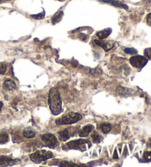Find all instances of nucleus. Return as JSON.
Here are the masks:
<instances>
[{
  "label": "nucleus",
  "mask_w": 151,
  "mask_h": 167,
  "mask_svg": "<svg viewBox=\"0 0 151 167\" xmlns=\"http://www.w3.org/2000/svg\"><path fill=\"white\" fill-rule=\"evenodd\" d=\"M2 107H3V102H0V111H1V110H2Z\"/></svg>",
  "instance_id": "nucleus-29"
},
{
  "label": "nucleus",
  "mask_w": 151,
  "mask_h": 167,
  "mask_svg": "<svg viewBox=\"0 0 151 167\" xmlns=\"http://www.w3.org/2000/svg\"><path fill=\"white\" fill-rule=\"evenodd\" d=\"M81 36H80V38H81L82 40H83V41H85L87 38V35H84V34H81Z\"/></svg>",
  "instance_id": "nucleus-27"
},
{
  "label": "nucleus",
  "mask_w": 151,
  "mask_h": 167,
  "mask_svg": "<svg viewBox=\"0 0 151 167\" xmlns=\"http://www.w3.org/2000/svg\"><path fill=\"white\" fill-rule=\"evenodd\" d=\"M58 136H59V139L62 141H66V140H68L69 139V132L68 130L67 129H64L60 130V132H58Z\"/></svg>",
  "instance_id": "nucleus-15"
},
{
  "label": "nucleus",
  "mask_w": 151,
  "mask_h": 167,
  "mask_svg": "<svg viewBox=\"0 0 151 167\" xmlns=\"http://www.w3.org/2000/svg\"><path fill=\"white\" fill-rule=\"evenodd\" d=\"M6 1H8V0H6Z\"/></svg>",
  "instance_id": "nucleus-31"
},
{
  "label": "nucleus",
  "mask_w": 151,
  "mask_h": 167,
  "mask_svg": "<svg viewBox=\"0 0 151 167\" xmlns=\"http://www.w3.org/2000/svg\"><path fill=\"white\" fill-rule=\"evenodd\" d=\"M30 16L35 19H43L45 16V12L43 11L42 13H38V14L36 15H31Z\"/></svg>",
  "instance_id": "nucleus-22"
},
{
  "label": "nucleus",
  "mask_w": 151,
  "mask_h": 167,
  "mask_svg": "<svg viewBox=\"0 0 151 167\" xmlns=\"http://www.w3.org/2000/svg\"><path fill=\"white\" fill-rule=\"evenodd\" d=\"M129 61H130V64L135 68H142L148 63V60L143 56L136 55L130 57Z\"/></svg>",
  "instance_id": "nucleus-6"
},
{
  "label": "nucleus",
  "mask_w": 151,
  "mask_h": 167,
  "mask_svg": "<svg viewBox=\"0 0 151 167\" xmlns=\"http://www.w3.org/2000/svg\"><path fill=\"white\" fill-rule=\"evenodd\" d=\"M144 158L147 161H151V152H145L144 154Z\"/></svg>",
  "instance_id": "nucleus-24"
},
{
  "label": "nucleus",
  "mask_w": 151,
  "mask_h": 167,
  "mask_svg": "<svg viewBox=\"0 0 151 167\" xmlns=\"http://www.w3.org/2000/svg\"><path fill=\"white\" fill-rule=\"evenodd\" d=\"M116 150H115V153H114V159H116V158H118V155H117V153H116Z\"/></svg>",
  "instance_id": "nucleus-28"
},
{
  "label": "nucleus",
  "mask_w": 151,
  "mask_h": 167,
  "mask_svg": "<svg viewBox=\"0 0 151 167\" xmlns=\"http://www.w3.org/2000/svg\"><path fill=\"white\" fill-rule=\"evenodd\" d=\"M53 157L52 152L46 150H38L30 155V160L35 164H41Z\"/></svg>",
  "instance_id": "nucleus-4"
},
{
  "label": "nucleus",
  "mask_w": 151,
  "mask_h": 167,
  "mask_svg": "<svg viewBox=\"0 0 151 167\" xmlns=\"http://www.w3.org/2000/svg\"><path fill=\"white\" fill-rule=\"evenodd\" d=\"M98 1H100V2H105V3H109V4H111V5H114V6L117 7V8H124V9H125V10L128 9V8H127V6L125 5V4L119 2V1H118V0H98Z\"/></svg>",
  "instance_id": "nucleus-8"
},
{
  "label": "nucleus",
  "mask_w": 151,
  "mask_h": 167,
  "mask_svg": "<svg viewBox=\"0 0 151 167\" xmlns=\"http://www.w3.org/2000/svg\"><path fill=\"white\" fill-rule=\"evenodd\" d=\"M124 52L129 55H134L137 53V50L134 49V48H125L124 50Z\"/></svg>",
  "instance_id": "nucleus-21"
},
{
  "label": "nucleus",
  "mask_w": 151,
  "mask_h": 167,
  "mask_svg": "<svg viewBox=\"0 0 151 167\" xmlns=\"http://www.w3.org/2000/svg\"><path fill=\"white\" fill-rule=\"evenodd\" d=\"M69 150H80L81 152L86 151L87 149L90 148L91 144L89 141L85 140V139H78V140L71 141L66 143L64 145Z\"/></svg>",
  "instance_id": "nucleus-3"
},
{
  "label": "nucleus",
  "mask_w": 151,
  "mask_h": 167,
  "mask_svg": "<svg viewBox=\"0 0 151 167\" xmlns=\"http://www.w3.org/2000/svg\"><path fill=\"white\" fill-rule=\"evenodd\" d=\"M60 166H78V164H74L72 162H69V161H62L59 164Z\"/></svg>",
  "instance_id": "nucleus-20"
},
{
  "label": "nucleus",
  "mask_w": 151,
  "mask_h": 167,
  "mask_svg": "<svg viewBox=\"0 0 151 167\" xmlns=\"http://www.w3.org/2000/svg\"><path fill=\"white\" fill-rule=\"evenodd\" d=\"M9 140V135L7 132H0V144H5Z\"/></svg>",
  "instance_id": "nucleus-18"
},
{
  "label": "nucleus",
  "mask_w": 151,
  "mask_h": 167,
  "mask_svg": "<svg viewBox=\"0 0 151 167\" xmlns=\"http://www.w3.org/2000/svg\"><path fill=\"white\" fill-rule=\"evenodd\" d=\"M35 134H36L35 131L31 127H27L23 130L22 132V135L27 139H33L35 136Z\"/></svg>",
  "instance_id": "nucleus-13"
},
{
  "label": "nucleus",
  "mask_w": 151,
  "mask_h": 167,
  "mask_svg": "<svg viewBox=\"0 0 151 167\" xmlns=\"http://www.w3.org/2000/svg\"><path fill=\"white\" fill-rule=\"evenodd\" d=\"M100 129L103 131V132L105 134L108 133L112 130V125L109 123H103L100 125Z\"/></svg>",
  "instance_id": "nucleus-16"
},
{
  "label": "nucleus",
  "mask_w": 151,
  "mask_h": 167,
  "mask_svg": "<svg viewBox=\"0 0 151 167\" xmlns=\"http://www.w3.org/2000/svg\"><path fill=\"white\" fill-rule=\"evenodd\" d=\"M145 55L148 58L151 59V48H148L145 50Z\"/></svg>",
  "instance_id": "nucleus-25"
},
{
  "label": "nucleus",
  "mask_w": 151,
  "mask_h": 167,
  "mask_svg": "<svg viewBox=\"0 0 151 167\" xmlns=\"http://www.w3.org/2000/svg\"><path fill=\"white\" fill-rule=\"evenodd\" d=\"M147 23L148 25L151 26V13H149L147 16Z\"/></svg>",
  "instance_id": "nucleus-26"
},
{
  "label": "nucleus",
  "mask_w": 151,
  "mask_h": 167,
  "mask_svg": "<svg viewBox=\"0 0 151 167\" xmlns=\"http://www.w3.org/2000/svg\"><path fill=\"white\" fill-rule=\"evenodd\" d=\"M91 137H92L93 141H94V143H100V142L103 140V136H101V135L97 133V132H93L92 135H91Z\"/></svg>",
  "instance_id": "nucleus-19"
},
{
  "label": "nucleus",
  "mask_w": 151,
  "mask_h": 167,
  "mask_svg": "<svg viewBox=\"0 0 151 167\" xmlns=\"http://www.w3.org/2000/svg\"><path fill=\"white\" fill-rule=\"evenodd\" d=\"M63 16H64V13L62 11H60L58 13H56L54 16H53V19H52V21L53 22V24H55V23L59 22V21L62 19Z\"/></svg>",
  "instance_id": "nucleus-17"
},
{
  "label": "nucleus",
  "mask_w": 151,
  "mask_h": 167,
  "mask_svg": "<svg viewBox=\"0 0 151 167\" xmlns=\"http://www.w3.org/2000/svg\"><path fill=\"white\" fill-rule=\"evenodd\" d=\"M7 70V66L4 63H0V75H3Z\"/></svg>",
  "instance_id": "nucleus-23"
},
{
  "label": "nucleus",
  "mask_w": 151,
  "mask_h": 167,
  "mask_svg": "<svg viewBox=\"0 0 151 167\" xmlns=\"http://www.w3.org/2000/svg\"><path fill=\"white\" fill-rule=\"evenodd\" d=\"M42 140L46 146H49L50 148H55L58 144L57 138H56L54 134H44L42 136Z\"/></svg>",
  "instance_id": "nucleus-5"
},
{
  "label": "nucleus",
  "mask_w": 151,
  "mask_h": 167,
  "mask_svg": "<svg viewBox=\"0 0 151 167\" xmlns=\"http://www.w3.org/2000/svg\"><path fill=\"white\" fill-rule=\"evenodd\" d=\"M94 43L98 45V46L103 48L106 52H108V50H111L114 46V45L113 43H111V42H105L102 40H94Z\"/></svg>",
  "instance_id": "nucleus-10"
},
{
  "label": "nucleus",
  "mask_w": 151,
  "mask_h": 167,
  "mask_svg": "<svg viewBox=\"0 0 151 167\" xmlns=\"http://www.w3.org/2000/svg\"><path fill=\"white\" fill-rule=\"evenodd\" d=\"M94 130V126L92 124H87V125L84 126L79 132V135L80 137H86L89 135L90 132H91Z\"/></svg>",
  "instance_id": "nucleus-11"
},
{
  "label": "nucleus",
  "mask_w": 151,
  "mask_h": 167,
  "mask_svg": "<svg viewBox=\"0 0 151 167\" xmlns=\"http://www.w3.org/2000/svg\"><path fill=\"white\" fill-rule=\"evenodd\" d=\"M48 104L52 113L55 116H57L62 110V100L60 98L59 91L56 88H53L49 90L48 97Z\"/></svg>",
  "instance_id": "nucleus-1"
},
{
  "label": "nucleus",
  "mask_w": 151,
  "mask_h": 167,
  "mask_svg": "<svg viewBox=\"0 0 151 167\" xmlns=\"http://www.w3.org/2000/svg\"><path fill=\"white\" fill-rule=\"evenodd\" d=\"M16 84L13 80L8 79L5 81L3 84V88L7 91H14L16 89Z\"/></svg>",
  "instance_id": "nucleus-9"
},
{
  "label": "nucleus",
  "mask_w": 151,
  "mask_h": 167,
  "mask_svg": "<svg viewBox=\"0 0 151 167\" xmlns=\"http://www.w3.org/2000/svg\"><path fill=\"white\" fill-rule=\"evenodd\" d=\"M19 162V160H13L10 157L5 155L0 156V166H13Z\"/></svg>",
  "instance_id": "nucleus-7"
},
{
  "label": "nucleus",
  "mask_w": 151,
  "mask_h": 167,
  "mask_svg": "<svg viewBox=\"0 0 151 167\" xmlns=\"http://www.w3.org/2000/svg\"><path fill=\"white\" fill-rule=\"evenodd\" d=\"M60 1H64V0H60Z\"/></svg>",
  "instance_id": "nucleus-30"
},
{
  "label": "nucleus",
  "mask_w": 151,
  "mask_h": 167,
  "mask_svg": "<svg viewBox=\"0 0 151 167\" xmlns=\"http://www.w3.org/2000/svg\"><path fill=\"white\" fill-rule=\"evenodd\" d=\"M116 92L121 97H128V96L131 95L132 94L133 91L132 90L129 89V88H127L125 87H122V86H119L116 89Z\"/></svg>",
  "instance_id": "nucleus-12"
},
{
  "label": "nucleus",
  "mask_w": 151,
  "mask_h": 167,
  "mask_svg": "<svg viewBox=\"0 0 151 167\" xmlns=\"http://www.w3.org/2000/svg\"><path fill=\"white\" fill-rule=\"evenodd\" d=\"M83 116L80 113H74V112H70L64 116L58 118L55 120L56 124L58 125H66V124H72L77 121L82 119Z\"/></svg>",
  "instance_id": "nucleus-2"
},
{
  "label": "nucleus",
  "mask_w": 151,
  "mask_h": 167,
  "mask_svg": "<svg viewBox=\"0 0 151 167\" xmlns=\"http://www.w3.org/2000/svg\"><path fill=\"white\" fill-rule=\"evenodd\" d=\"M112 30L111 28L105 29L102 31H100L97 33V36L100 38V40H103V39H105L107 37H108V35L112 33Z\"/></svg>",
  "instance_id": "nucleus-14"
}]
</instances>
